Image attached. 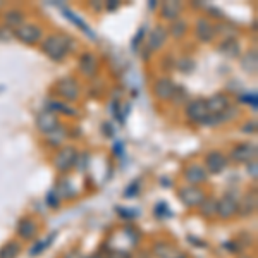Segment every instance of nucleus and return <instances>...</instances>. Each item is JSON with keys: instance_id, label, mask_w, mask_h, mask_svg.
Masks as SVG:
<instances>
[{"instance_id": "nucleus-1", "label": "nucleus", "mask_w": 258, "mask_h": 258, "mask_svg": "<svg viewBox=\"0 0 258 258\" xmlns=\"http://www.w3.org/2000/svg\"><path fill=\"white\" fill-rule=\"evenodd\" d=\"M41 48L52 60H64L71 48V38L66 35H50L45 38Z\"/></svg>"}, {"instance_id": "nucleus-25", "label": "nucleus", "mask_w": 258, "mask_h": 258, "mask_svg": "<svg viewBox=\"0 0 258 258\" xmlns=\"http://www.w3.org/2000/svg\"><path fill=\"white\" fill-rule=\"evenodd\" d=\"M186 33V23L184 21H176L170 28V35L176 36V38H181L182 35Z\"/></svg>"}, {"instance_id": "nucleus-4", "label": "nucleus", "mask_w": 258, "mask_h": 258, "mask_svg": "<svg viewBox=\"0 0 258 258\" xmlns=\"http://www.w3.org/2000/svg\"><path fill=\"white\" fill-rule=\"evenodd\" d=\"M76 160H78L76 150H74L73 147H66L59 152V155L55 157L53 164H55V167L59 169L60 172H66V170L73 169V165L76 164Z\"/></svg>"}, {"instance_id": "nucleus-14", "label": "nucleus", "mask_w": 258, "mask_h": 258, "mask_svg": "<svg viewBox=\"0 0 258 258\" xmlns=\"http://www.w3.org/2000/svg\"><path fill=\"white\" fill-rule=\"evenodd\" d=\"M205 102H207V109H209V115L220 114V112L227 110L229 107H231L229 98L224 97V95H215V97H212L210 100H205Z\"/></svg>"}, {"instance_id": "nucleus-2", "label": "nucleus", "mask_w": 258, "mask_h": 258, "mask_svg": "<svg viewBox=\"0 0 258 258\" xmlns=\"http://www.w3.org/2000/svg\"><path fill=\"white\" fill-rule=\"evenodd\" d=\"M179 200L186 207L195 209V207L202 205V202L205 200V193H203L202 188H197V186H184V188L179 189Z\"/></svg>"}, {"instance_id": "nucleus-3", "label": "nucleus", "mask_w": 258, "mask_h": 258, "mask_svg": "<svg viewBox=\"0 0 258 258\" xmlns=\"http://www.w3.org/2000/svg\"><path fill=\"white\" fill-rule=\"evenodd\" d=\"M186 117L191 122H205V119L209 117V109H207L205 100H191L188 107H186Z\"/></svg>"}, {"instance_id": "nucleus-20", "label": "nucleus", "mask_w": 258, "mask_h": 258, "mask_svg": "<svg viewBox=\"0 0 258 258\" xmlns=\"http://www.w3.org/2000/svg\"><path fill=\"white\" fill-rule=\"evenodd\" d=\"M200 214L205 219H212L217 215V200L214 198H205L200 205Z\"/></svg>"}, {"instance_id": "nucleus-31", "label": "nucleus", "mask_w": 258, "mask_h": 258, "mask_svg": "<svg viewBox=\"0 0 258 258\" xmlns=\"http://www.w3.org/2000/svg\"><path fill=\"white\" fill-rule=\"evenodd\" d=\"M177 258H184V256H177Z\"/></svg>"}, {"instance_id": "nucleus-15", "label": "nucleus", "mask_w": 258, "mask_h": 258, "mask_svg": "<svg viewBox=\"0 0 258 258\" xmlns=\"http://www.w3.org/2000/svg\"><path fill=\"white\" fill-rule=\"evenodd\" d=\"M18 234L23 239H33L38 234V226L33 219H23L18 224Z\"/></svg>"}, {"instance_id": "nucleus-11", "label": "nucleus", "mask_w": 258, "mask_h": 258, "mask_svg": "<svg viewBox=\"0 0 258 258\" xmlns=\"http://www.w3.org/2000/svg\"><path fill=\"white\" fill-rule=\"evenodd\" d=\"M205 164H207V169H209L212 174H220L227 167L226 157H224L220 152H210L205 159Z\"/></svg>"}, {"instance_id": "nucleus-24", "label": "nucleus", "mask_w": 258, "mask_h": 258, "mask_svg": "<svg viewBox=\"0 0 258 258\" xmlns=\"http://www.w3.org/2000/svg\"><path fill=\"white\" fill-rule=\"evenodd\" d=\"M220 50H222L224 53H226L227 57H236L239 53V47L236 41H224V45L220 47Z\"/></svg>"}, {"instance_id": "nucleus-10", "label": "nucleus", "mask_w": 258, "mask_h": 258, "mask_svg": "<svg viewBox=\"0 0 258 258\" xmlns=\"http://www.w3.org/2000/svg\"><path fill=\"white\" fill-rule=\"evenodd\" d=\"M195 30H197V36H198V40H202V41H212L214 40V36H215V33H217V30H215V26L210 23L209 19H205V18H200L197 21V26H195Z\"/></svg>"}, {"instance_id": "nucleus-9", "label": "nucleus", "mask_w": 258, "mask_h": 258, "mask_svg": "<svg viewBox=\"0 0 258 258\" xmlns=\"http://www.w3.org/2000/svg\"><path fill=\"white\" fill-rule=\"evenodd\" d=\"M184 179L189 182V186L202 184V182H205V179H207V170L200 164H191L184 170Z\"/></svg>"}, {"instance_id": "nucleus-28", "label": "nucleus", "mask_w": 258, "mask_h": 258, "mask_svg": "<svg viewBox=\"0 0 258 258\" xmlns=\"http://www.w3.org/2000/svg\"><path fill=\"white\" fill-rule=\"evenodd\" d=\"M248 174L251 176L253 179H256L258 177V174H256V162L253 160V162H249V165H248Z\"/></svg>"}, {"instance_id": "nucleus-29", "label": "nucleus", "mask_w": 258, "mask_h": 258, "mask_svg": "<svg viewBox=\"0 0 258 258\" xmlns=\"http://www.w3.org/2000/svg\"><path fill=\"white\" fill-rule=\"evenodd\" d=\"M86 258H103L100 253H93V255H90V256H86Z\"/></svg>"}, {"instance_id": "nucleus-6", "label": "nucleus", "mask_w": 258, "mask_h": 258, "mask_svg": "<svg viewBox=\"0 0 258 258\" xmlns=\"http://www.w3.org/2000/svg\"><path fill=\"white\" fill-rule=\"evenodd\" d=\"M238 214V200L232 195H224L217 202V215L220 219H231Z\"/></svg>"}, {"instance_id": "nucleus-19", "label": "nucleus", "mask_w": 258, "mask_h": 258, "mask_svg": "<svg viewBox=\"0 0 258 258\" xmlns=\"http://www.w3.org/2000/svg\"><path fill=\"white\" fill-rule=\"evenodd\" d=\"M182 6L179 2H164L162 4V18L169 21H176L181 14Z\"/></svg>"}, {"instance_id": "nucleus-30", "label": "nucleus", "mask_w": 258, "mask_h": 258, "mask_svg": "<svg viewBox=\"0 0 258 258\" xmlns=\"http://www.w3.org/2000/svg\"><path fill=\"white\" fill-rule=\"evenodd\" d=\"M239 258H251V256H239Z\"/></svg>"}, {"instance_id": "nucleus-23", "label": "nucleus", "mask_w": 258, "mask_h": 258, "mask_svg": "<svg viewBox=\"0 0 258 258\" xmlns=\"http://www.w3.org/2000/svg\"><path fill=\"white\" fill-rule=\"evenodd\" d=\"M53 238H55V234H50L48 238H47V241H40V243H36L35 246H33L31 249H30V256H36V255H40L43 249H47L50 244H52V241H53Z\"/></svg>"}, {"instance_id": "nucleus-16", "label": "nucleus", "mask_w": 258, "mask_h": 258, "mask_svg": "<svg viewBox=\"0 0 258 258\" xmlns=\"http://www.w3.org/2000/svg\"><path fill=\"white\" fill-rule=\"evenodd\" d=\"M256 210V193H248L241 202H238V212L243 217H248V215L255 214Z\"/></svg>"}, {"instance_id": "nucleus-7", "label": "nucleus", "mask_w": 258, "mask_h": 258, "mask_svg": "<svg viewBox=\"0 0 258 258\" xmlns=\"http://www.w3.org/2000/svg\"><path fill=\"white\" fill-rule=\"evenodd\" d=\"M36 126H38L41 133L50 135V133H53L59 127V119H57V115L53 114L52 110H43V112H40L38 117H36Z\"/></svg>"}, {"instance_id": "nucleus-12", "label": "nucleus", "mask_w": 258, "mask_h": 258, "mask_svg": "<svg viewBox=\"0 0 258 258\" xmlns=\"http://www.w3.org/2000/svg\"><path fill=\"white\" fill-rule=\"evenodd\" d=\"M57 90H59L60 97L69 100V102H73V100L80 97V86H78V83L74 80H62L59 86H57Z\"/></svg>"}, {"instance_id": "nucleus-27", "label": "nucleus", "mask_w": 258, "mask_h": 258, "mask_svg": "<svg viewBox=\"0 0 258 258\" xmlns=\"http://www.w3.org/2000/svg\"><path fill=\"white\" fill-rule=\"evenodd\" d=\"M136 193H138V182H135V184L129 186V188L126 189V195H124V197L133 198V197H136Z\"/></svg>"}, {"instance_id": "nucleus-21", "label": "nucleus", "mask_w": 258, "mask_h": 258, "mask_svg": "<svg viewBox=\"0 0 258 258\" xmlns=\"http://www.w3.org/2000/svg\"><path fill=\"white\" fill-rule=\"evenodd\" d=\"M6 23H7V26H11V28H16L18 30L19 26H23L24 24V16H23V12L21 11H9L6 14Z\"/></svg>"}, {"instance_id": "nucleus-26", "label": "nucleus", "mask_w": 258, "mask_h": 258, "mask_svg": "<svg viewBox=\"0 0 258 258\" xmlns=\"http://www.w3.org/2000/svg\"><path fill=\"white\" fill-rule=\"evenodd\" d=\"M52 107H55V109H59V110H64V114L66 115H73L74 114V112H76V110H73V109H69V107H66L64 105V103H52Z\"/></svg>"}, {"instance_id": "nucleus-13", "label": "nucleus", "mask_w": 258, "mask_h": 258, "mask_svg": "<svg viewBox=\"0 0 258 258\" xmlns=\"http://www.w3.org/2000/svg\"><path fill=\"white\" fill-rule=\"evenodd\" d=\"M176 93V85L169 80V78H160L155 83V95L160 100H170Z\"/></svg>"}, {"instance_id": "nucleus-8", "label": "nucleus", "mask_w": 258, "mask_h": 258, "mask_svg": "<svg viewBox=\"0 0 258 258\" xmlns=\"http://www.w3.org/2000/svg\"><path fill=\"white\" fill-rule=\"evenodd\" d=\"M231 157L236 162H251L256 159V147L251 143H241L232 148Z\"/></svg>"}, {"instance_id": "nucleus-22", "label": "nucleus", "mask_w": 258, "mask_h": 258, "mask_svg": "<svg viewBox=\"0 0 258 258\" xmlns=\"http://www.w3.org/2000/svg\"><path fill=\"white\" fill-rule=\"evenodd\" d=\"M19 243H14V241H11V243L4 244L2 248H0V258H16L19 255Z\"/></svg>"}, {"instance_id": "nucleus-5", "label": "nucleus", "mask_w": 258, "mask_h": 258, "mask_svg": "<svg viewBox=\"0 0 258 258\" xmlns=\"http://www.w3.org/2000/svg\"><path fill=\"white\" fill-rule=\"evenodd\" d=\"M14 35L23 43H36L41 38V28L38 24H23L16 30Z\"/></svg>"}, {"instance_id": "nucleus-18", "label": "nucleus", "mask_w": 258, "mask_h": 258, "mask_svg": "<svg viewBox=\"0 0 258 258\" xmlns=\"http://www.w3.org/2000/svg\"><path fill=\"white\" fill-rule=\"evenodd\" d=\"M167 30L164 26H157L155 30L150 33V40H148V45L152 50H159L160 47H164L165 40H167Z\"/></svg>"}, {"instance_id": "nucleus-17", "label": "nucleus", "mask_w": 258, "mask_h": 258, "mask_svg": "<svg viewBox=\"0 0 258 258\" xmlns=\"http://www.w3.org/2000/svg\"><path fill=\"white\" fill-rule=\"evenodd\" d=\"M97 68H98V62L93 53H85L80 59V69L85 76H88V78L95 76V74H97Z\"/></svg>"}]
</instances>
